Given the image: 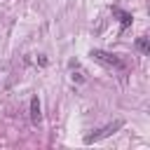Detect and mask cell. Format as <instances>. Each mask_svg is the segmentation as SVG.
<instances>
[{
    "instance_id": "6da1fadb",
    "label": "cell",
    "mask_w": 150,
    "mask_h": 150,
    "mask_svg": "<svg viewBox=\"0 0 150 150\" xmlns=\"http://www.w3.org/2000/svg\"><path fill=\"white\" fill-rule=\"evenodd\" d=\"M89 56H91L94 61H98L101 66H108V68H115V70H124V68H127V63H124L117 54H110V52H103V49H91Z\"/></svg>"
},
{
    "instance_id": "7a4b0ae2",
    "label": "cell",
    "mask_w": 150,
    "mask_h": 150,
    "mask_svg": "<svg viewBox=\"0 0 150 150\" xmlns=\"http://www.w3.org/2000/svg\"><path fill=\"white\" fill-rule=\"evenodd\" d=\"M122 127V120H117V122H112V124H108V127H103V129H98L96 134H89L87 138H84V143H96V141H101V138H105V136H110V134H115L117 129Z\"/></svg>"
},
{
    "instance_id": "3957f363",
    "label": "cell",
    "mask_w": 150,
    "mask_h": 150,
    "mask_svg": "<svg viewBox=\"0 0 150 150\" xmlns=\"http://www.w3.org/2000/svg\"><path fill=\"white\" fill-rule=\"evenodd\" d=\"M40 120H42V112H40V98L33 96V98H30V122H33V124H40Z\"/></svg>"
},
{
    "instance_id": "277c9868",
    "label": "cell",
    "mask_w": 150,
    "mask_h": 150,
    "mask_svg": "<svg viewBox=\"0 0 150 150\" xmlns=\"http://www.w3.org/2000/svg\"><path fill=\"white\" fill-rule=\"evenodd\" d=\"M112 14H115V16H120V23H122V28L131 26V14H129V12H124V9H120V7H112Z\"/></svg>"
},
{
    "instance_id": "5b68a950",
    "label": "cell",
    "mask_w": 150,
    "mask_h": 150,
    "mask_svg": "<svg viewBox=\"0 0 150 150\" xmlns=\"http://www.w3.org/2000/svg\"><path fill=\"white\" fill-rule=\"evenodd\" d=\"M70 66L75 68V70H73V80H75L77 84H82V82H87V73H84V70H82V68L77 66V61H70Z\"/></svg>"
},
{
    "instance_id": "8992f818",
    "label": "cell",
    "mask_w": 150,
    "mask_h": 150,
    "mask_svg": "<svg viewBox=\"0 0 150 150\" xmlns=\"http://www.w3.org/2000/svg\"><path fill=\"white\" fill-rule=\"evenodd\" d=\"M136 47H138V52H141V54H150V42H148V38H145V35H141V38L136 40Z\"/></svg>"
}]
</instances>
